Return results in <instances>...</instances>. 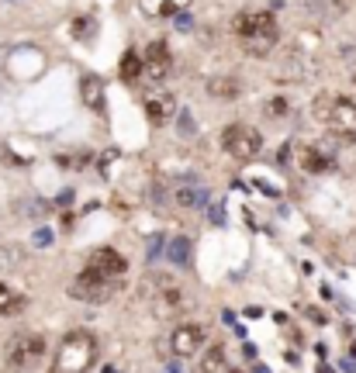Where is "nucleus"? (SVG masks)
<instances>
[{
  "instance_id": "f257e3e1",
  "label": "nucleus",
  "mask_w": 356,
  "mask_h": 373,
  "mask_svg": "<svg viewBox=\"0 0 356 373\" xmlns=\"http://www.w3.org/2000/svg\"><path fill=\"white\" fill-rule=\"evenodd\" d=\"M232 32H235L242 52H246V56H256V59H266V56L277 49V42H280V28H277L273 14H266V11L235 14Z\"/></svg>"
},
{
  "instance_id": "f03ea898",
  "label": "nucleus",
  "mask_w": 356,
  "mask_h": 373,
  "mask_svg": "<svg viewBox=\"0 0 356 373\" xmlns=\"http://www.w3.org/2000/svg\"><path fill=\"white\" fill-rule=\"evenodd\" d=\"M97 359V339L94 332L87 328H77L70 332L59 349H56V359H52V373H87Z\"/></svg>"
},
{
  "instance_id": "7ed1b4c3",
  "label": "nucleus",
  "mask_w": 356,
  "mask_h": 373,
  "mask_svg": "<svg viewBox=\"0 0 356 373\" xmlns=\"http://www.w3.org/2000/svg\"><path fill=\"white\" fill-rule=\"evenodd\" d=\"M142 297L152 304V314H159V318H177V314H184L190 308V297L184 294V287L173 276H166V273L146 276Z\"/></svg>"
},
{
  "instance_id": "20e7f679",
  "label": "nucleus",
  "mask_w": 356,
  "mask_h": 373,
  "mask_svg": "<svg viewBox=\"0 0 356 373\" xmlns=\"http://www.w3.org/2000/svg\"><path fill=\"white\" fill-rule=\"evenodd\" d=\"M315 114L318 121H325V128L339 139H356V104L349 97H318L315 101Z\"/></svg>"
},
{
  "instance_id": "39448f33",
  "label": "nucleus",
  "mask_w": 356,
  "mask_h": 373,
  "mask_svg": "<svg viewBox=\"0 0 356 373\" xmlns=\"http://www.w3.org/2000/svg\"><path fill=\"white\" fill-rule=\"evenodd\" d=\"M311 59L301 52V49H280L273 59H270V80L273 83H284V87H290V83H301L304 77H308V66Z\"/></svg>"
},
{
  "instance_id": "423d86ee",
  "label": "nucleus",
  "mask_w": 356,
  "mask_h": 373,
  "mask_svg": "<svg viewBox=\"0 0 356 373\" xmlns=\"http://www.w3.org/2000/svg\"><path fill=\"white\" fill-rule=\"evenodd\" d=\"M221 145L228 156H235L239 163H249L263 152V135L253 128V125H228L225 135H221Z\"/></svg>"
},
{
  "instance_id": "0eeeda50",
  "label": "nucleus",
  "mask_w": 356,
  "mask_h": 373,
  "mask_svg": "<svg viewBox=\"0 0 356 373\" xmlns=\"http://www.w3.org/2000/svg\"><path fill=\"white\" fill-rule=\"evenodd\" d=\"M118 290V283L111 280V276H104V273H97V270H83L73 283H70V297H77V301H87V304H101V301H108L111 294Z\"/></svg>"
},
{
  "instance_id": "6e6552de",
  "label": "nucleus",
  "mask_w": 356,
  "mask_h": 373,
  "mask_svg": "<svg viewBox=\"0 0 356 373\" xmlns=\"http://www.w3.org/2000/svg\"><path fill=\"white\" fill-rule=\"evenodd\" d=\"M42 359H46V339L42 335L25 332V335H14L11 339V345H8V366L25 370V366H35Z\"/></svg>"
},
{
  "instance_id": "1a4fd4ad",
  "label": "nucleus",
  "mask_w": 356,
  "mask_h": 373,
  "mask_svg": "<svg viewBox=\"0 0 356 373\" xmlns=\"http://www.w3.org/2000/svg\"><path fill=\"white\" fill-rule=\"evenodd\" d=\"M204 342H208V332H204L201 325H194V321L177 325V328H173V335H170V349H173V356H180V359H187V356L201 352V349H204Z\"/></svg>"
},
{
  "instance_id": "9d476101",
  "label": "nucleus",
  "mask_w": 356,
  "mask_h": 373,
  "mask_svg": "<svg viewBox=\"0 0 356 373\" xmlns=\"http://www.w3.org/2000/svg\"><path fill=\"white\" fill-rule=\"evenodd\" d=\"M146 118H149L156 128L170 125V121L177 118V97H173V94H166V90L149 94V97H146Z\"/></svg>"
},
{
  "instance_id": "9b49d317",
  "label": "nucleus",
  "mask_w": 356,
  "mask_h": 373,
  "mask_svg": "<svg viewBox=\"0 0 356 373\" xmlns=\"http://www.w3.org/2000/svg\"><path fill=\"white\" fill-rule=\"evenodd\" d=\"M90 270H97V273H104V276H111V280H121V276L128 273V263H125V256H118L115 249H97V252L90 256Z\"/></svg>"
},
{
  "instance_id": "f8f14e48",
  "label": "nucleus",
  "mask_w": 356,
  "mask_h": 373,
  "mask_svg": "<svg viewBox=\"0 0 356 373\" xmlns=\"http://www.w3.org/2000/svg\"><path fill=\"white\" fill-rule=\"evenodd\" d=\"M170 49H166V42H152L149 46V52H146V63H142V70L149 73V80H163L166 73H170Z\"/></svg>"
},
{
  "instance_id": "ddd939ff",
  "label": "nucleus",
  "mask_w": 356,
  "mask_h": 373,
  "mask_svg": "<svg viewBox=\"0 0 356 373\" xmlns=\"http://www.w3.org/2000/svg\"><path fill=\"white\" fill-rule=\"evenodd\" d=\"M208 94H211L215 101H235V97L242 94V83H239L235 77H211V80H208Z\"/></svg>"
},
{
  "instance_id": "4468645a",
  "label": "nucleus",
  "mask_w": 356,
  "mask_h": 373,
  "mask_svg": "<svg viewBox=\"0 0 356 373\" xmlns=\"http://www.w3.org/2000/svg\"><path fill=\"white\" fill-rule=\"evenodd\" d=\"M201 373H239V370L228 363V356H225L221 345H211L204 352V359H201Z\"/></svg>"
},
{
  "instance_id": "2eb2a0df",
  "label": "nucleus",
  "mask_w": 356,
  "mask_h": 373,
  "mask_svg": "<svg viewBox=\"0 0 356 373\" xmlns=\"http://www.w3.org/2000/svg\"><path fill=\"white\" fill-rule=\"evenodd\" d=\"M187 4H190V0H142V11H146L149 18H173V14H180Z\"/></svg>"
},
{
  "instance_id": "dca6fc26",
  "label": "nucleus",
  "mask_w": 356,
  "mask_h": 373,
  "mask_svg": "<svg viewBox=\"0 0 356 373\" xmlns=\"http://www.w3.org/2000/svg\"><path fill=\"white\" fill-rule=\"evenodd\" d=\"M25 304H28V297H25V294L11 290L8 283H0V318H8V314H21V311H25Z\"/></svg>"
},
{
  "instance_id": "f3484780",
  "label": "nucleus",
  "mask_w": 356,
  "mask_h": 373,
  "mask_svg": "<svg viewBox=\"0 0 356 373\" xmlns=\"http://www.w3.org/2000/svg\"><path fill=\"white\" fill-rule=\"evenodd\" d=\"M301 166H304L308 173H325V170L332 166V159L322 152V145H304V149H301Z\"/></svg>"
},
{
  "instance_id": "a211bd4d",
  "label": "nucleus",
  "mask_w": 356,
  "mask_h": 373,
  "mask_svg": "<svg viewBox=\"0 0 356 373\" xmlns=\"http://www.w3.org/2000/svg\"><path fill=\"white\" fill-rule=\"evenodd\" d=\"M80 97H83L87 108H101V104H104V80H101V77H83Z\"/></svg>"
},
{
  "instance_id": "6ab92c4d",
  "label": "nucleus",
  "mask_w": 356,
  "mask_h": 373,
  "mask_svg": "<svg viewBox=\"0 0 356 373\" xmlns=\"http://www.w3.org/2000/svg\"><path fill=\"white\" fill-rule=\"evenodd\" d=\"M173 197H177V204H180V208H204L208 190H204V187H180Z\"/></svg>"
},
{
  "instance_id": "aec40b11",
  "label": "nucleus",
  "mask_w": 356,
  "mask_h": 373,
  "mask_svg": "<svg viewBox=\"0 0 356 373\" xmlns=\"http://www.w3.org/2000/svg\"><path fill=\"white\" fill-rule=\"evenodd\" d=\"M118 70H121V80H125V83L139 80V73H142V59H139V52L128 49V52L121 56V66H118Z\"/></svg>"
},
{
  "instance_id": "412c9836",
  "label": "nucleus",
  "mask_w": 356,
  "mask_h": 373,
  "mask_svg": "<svg viewBox=\"0 0 356 373\" xmlns=\"http://www.w3.org/2000/svg\"><path fill=\"white\" fill-rule=\"evenodd\" d=\"M170 259H173L177 266H187V263H190V242H187L184 235L170 239Z\"/></svg>"
},
{
  "instance_id": "4be33fe9",
  "label": "nucleus",
  "mask_w": 356,
  "mask_h": 373,
  "mask_svg": "<svg viewBox=\"0 0 356 373\" xmlns=\"http://www.w3.org/2000/svg\"><path fill=\"white\" fill-rule=\"evenodd\" d=\"M263 111H266V118H284V114L290 111V104H287L284 97H273V101L263 104Z\"/></svg>"
},
{
  "instance_id": "5701e85b",
  "label": "nucleus",
  "mask_w": 356,
  "mask_h": 373,
  "mask_svg": "<svg viewBox=\"0 0 356 373\" xmlns=\"http://www.w3.org/2000/svg\"><path fill=\"white\" fill-rule=\"evenodd\" d=\"M90 32H94V21H90V18L73 21V35H77V39H83V42H87V39H90Z\"/></svg>"
},
{
  "instance_id": "b1692460",
  "label": "nucleus",
  "mask_w": 356,
  "mask_h": 373,
  "mask_svg": "<svg viewBox=\"0 0 356 373\" xmlns=\"http://www.w3.org/2000/svg\"><path fill=\"white\" fill-rule=\"evenodd\" d=\"M163 373H187V366H184V359L177 356L173 363H166V370H163Z\"/></svg>"
},
{
  "instance_id": "393cba45",
  "label": "nucleus",
  "mask_w": 356,
  "mask_h": 373,
  "mask_svg": "<svg viewBox=\"0 0 356 373\" xmlns=\"http://www.w3.org/2000/svg\"><path fill=\"white\" fill-rule=\"evenodd\" d=\"M184 132H187V135H194V121H190V114H187V111H184V121H180V135H184Z\"/></svg>"
},
{
  "instance_id": "a878e982",
  "label": "nucleus",
  "mask_w": 356,
  "mask_h": 373,
  "mask_svg": "<svg viewBox=\"0 0 356 373\" xmlns=\"http://www.w3.org/2000/svg\"><path fill=\"white\" fill-rule=\"evenodd\" d=\"M353 83H356V66H353Z\"/></svg>"
}]
</instances>
